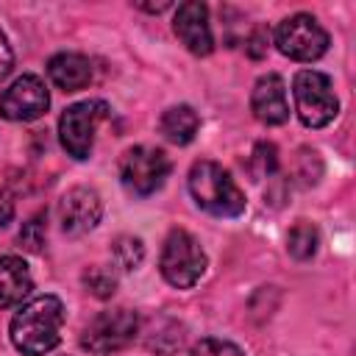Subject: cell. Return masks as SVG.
<instances>
[{"label": "cell", "mask_w": 356, "mask_h": 356, "mask_svg": "<svg viewBox=\"0 0 356 356\" xmlns=\"http://www.w3.org/2000/svg\"><path fill=\"white\" fill-rule=\"evenodd\" d=\"M189 192L197 209L214 217H236L245 211V195L217 161H195L189 170Z\"/></svg>", "instance_id": "7a4b0ae2"}, {"label": "cell", "mask_w": 356, "mask_h": 356, "mask_svg": "<svg viewBox=\"0 0 356 356\" xmlns=\"http://www.w3.org/2000/svg\"><path fill=\"white\" fill-rule=\"evenodd\" d=\"M108 114V106L103 100H81V103H72L70 108H64L61 120H58V139H61V147L83 161L89 159L92 153V145H95V131H97V122Z\"/></svg>", "instance_id": "52a82bcc"}, {"label": "cell", "mask_w": 356, "mask_h": 356, "mask_svg": "<svg viewBox=\"0 0 356 356\" xmlns=\"http://www.w3.org/2000/svg\"><path fill=\"white\" fill-rule=\"evenodd\" d=\"M286 250L292 259L298 261H306L314 256L317 250V228L306 220H298L292 228H289V236H286Z\"/></svg>", "instance_id": "e0dca14e"}, {"label": "cell", "mask_w": 356, "mask_h": 356, "mask_svg": "<svg viewBox=\"0 0 356 356\" xmlns=\"http://www.w3.org/2000/svg\"><path fill=\"white\" fill-rule=\"evenodd\" d=\"M19 245L31 253H42L44 250V239H47V225H44V211L33 214L28 222H22L19 228Z\"/></svg>", "instance_id": "44dd1931"}, {"label": "cell", "mask_w": 356, "mask_h": 356, "mask_svg": "<svg viewBox=\"0 0 356 356\" xmlns=\"http://www.w3.org/2000/svg\"><path fill=\"white\" fill-rule=\"evenodd\" d=\"M189 356H245V353H242L234 342H228V339L206 337V339H200V342L192 348Z\"/></svg>", "instance_id": "7402d4cb"}, {"label": "cell", "mask_w": 356, "mask_h": 356, "mask_svg": "<svg viewBox=\"0 0 356 356\" xmlns=\"http://www.w3.org/2000/svg\"><path fill=\"white\" fill-rule=\"evenodd\" d=\"M267 39H270L267 28H256V31L248 36V42H245L248 56H250V58H261V56L267 53Z\"/></svg>", "instance_id": "603a6c76"}, {"label": "cell", "mask_w": 356, "mask_h": 356, "mask_svg": "<svg viewBox=\"0 0 356 356\" xmlns=\"http://www.w3.org/2000/svg\"><path fill=\"white\" fill-rule=\"evenodd\" d=\"M142 342L147 350L159 353V356H170L184 345V325L172 317H150L142 328Z\"/></svg>", "instance_id": "9a60e30c"}, {"label": "cell", "mask_w": 356, "mask_h": 356, "mask_svg": "<svg viewBox=\"0 0 356 356\" xmlns=\"http://www.w3.org/2000/svg\"><path fill=\"white\" fill-rule=\"evenodd\" d=\"M111 256H114V261H117L120 270L131 273V270H136V267L142 264V259H145V245H142V239H136V236H117L114 245H111Z\"/></svg>", "instance_id": "ac0fdd59"}, {"label": "cell", "mask_w": 356, "mask_h": 356, "mask_svg": "<svg viewBox=\"0 0 356 356\" xmlns=\"http://www.w3.org/2000/svg\"><path fill=\"white\" fill-rule=\"evenodd\" d=\"M139 8H145V11H156V14H159V11H167V8H170V3H156V6H139Z\"/></svg>", "instance_id": "484cf974"}, {"label": "cell", "mask_w": 356, "mask_h": 356, "mask_svg": "<svg viewBox=\"0 0 356 356\" xmlns=\"http://www.w3.org/2000/svg\"><path fill=\"white\" fill-rule=\"evenodd\" d=\"M275 167H278V150H275V145H273V142H259V145L253 147L250 159H248L250 175H253L256 181H261V178L273 175Z\"/></svg>", "instance_id": "ffe728a7"}, {"label": "cell", "mask_w": 356, "mask_h": 356, "mask_svg": "<svg viewBox=\"0 0 356 356\" xmlns=\"http://www.w3.org/2000/svg\"><path fill=\"white\" fill-rule=\"evenodd\" d=\"M81 281H83L86 292H89V295H95V298H100V300L111 298V295H114V289H117V275H114L108 267H100V264L86 267V270H83V275H81Z\"/></svg>", "instance_id": "d6986e66"}, {"label": "cell", "mask_w": 356, "mask_h": 356, "mask_svg": "<svg viewBox=\"0 0 356 356\" xmlns=\"http://www.w3.org/2000/svg\"><path fill=\"white\" fill-rule=\"evenodd\" d=\"M275 47L292 61H314L328 50V33L312 14H292L275 28Z\"/></svg>", "instance_id": "ba28073f"}, {"label": "cell", "mask_w": 356, "mask_h": 356, "mask_svg": "<svg viewBox=\"0 0 356 356\" xmlns=\"http://www.w3.org/2000/svg\"><path fill=\"white\" fill-rule=\"evenodd\" d=\"M170 170H172V164H170L167 153L159 150V147H150V145L128 147L120 156V178H122V184L134 195H142V197H147L156 189H161L167 175H170Z\"/></svg>", "instance_id": "8992f818"}, {"label": "cell", "mask_w": 356, "mask_h": 356, "mask_svg": "<svg viewBox=\"0 0 356 356\" xmlns=\"http://www.w3.org/2000/svg\"><path fill=\"white\" fill-rule=\"evenodd\" d=\"M64 303L56 295H39L11 317V342L25 356H44L61 342Z\"/></svg>", "instance_id": "6da1fadb"}, {"label": "cell", "mask_w": 356, "mask_h": 356, "mask_svg": "<svg viewBox=\"0 0 356 356\" xmlns=\"http://www.w3.org/2000/svg\"><path fill=\"white\" fill-rule=\"evenodd\" d=\"M159 128H161V134H164L167 142H172V145H189L195 139L197 128H200V117H197V111L192 106L181 103V106H172V108H167L161 114Z\"/></svg>", "instance_id": "2e32d148"}, {"label": "cell", "mask_w": 356, "mask_h": 356, "mask_svg": "<svg viewBox=\"0 0 356 356\" xmlns=\"http://www.w3.org/2000/svg\"><path fill=\"white\" fill-rule=\"evenodd\" d=\"M159 270H161L167 284H172L178 289H189L206 273V253H203V248L197 245V239L189 231L172 228L167 234V239H164Z\"/></svg>", "instance_id": "3957f363"}, {"label": "cell", "mask_w": 356, "mask_h": 356, "mask_svg": "<svg viewBox=\"0 0 356 356\" xmlns=\"http://www.w3.org/2000/svg\"><path fill=\"white\" fill-rule=\"evenodd\" d=\"M139 334V317L131 309H108L100 312L81 334V348L95 356H108L122 350Z\"/></svg>", "instance_id": "5b68a950"}, {"label": "cell", "mask_w": 356, "mask_h": 356, "mask_svg": "<svg viewBox=\"0 0 356 356\" xmlns=\"http://www.w3.org/2000/svg\"><path fill=\"white\" fill-rule=\"evenodd\" d=\"M172 31L181 39V44L192 56H209L214 50V36L209 25V8L197 0H186L175 8L172 17Z\"/></svg>", "instance_id": "8fae6325"}, {"label": "cell", "mask_w": 356, "mask_h": 356, "mask_svg": "<svg viewBox=\"0 0 356 356\" xmlns=\"http://www.w3.org/2000/svg\"><path fill=\"white\" fill-rule=\"evenodd\" d=\"M250 111L264 125H281L289 120V103H286V86L281 75L267 72L256 81L250 95Z\"/></svg>", "instance_id": "7c38bea8"}, {"label": "cell", "mask_w": 356, "mask_h": 356, "mask_svg": "<svg viewBox=\"0 0 356 356\" xmlns=\"http://www.w3.org/2000/svg\"><path fill=\"white\" fill-rule=\"evenodd\" d=\"M14 217V200L8 192H0V225H8Z\"/></svg>", "instance_id": "d4e9b609"}, {"label": "cell", "mask_w": 356, "mask_h": 356, "mask_svg": "<svg viewBox=\"0 0 356 356\" xmlns=\"http://www.w3.org/2000/svg\"><path fill=\"white\" fill-rule=\"evenodd\" d=\"M50 106V95L39 75H19L8 89L0 95V117L11 122H31L39 120Z\"/></svg>", "instance_id": "9c48e42d"}, {"label": "cell", "mask_w": 356, "mask_h": 356, "mask_svg": "<svg viewBox=\"0 0 356 356\" xmlns=\"http://www.w3.org/2000/svg\"><path fill=\"white\" fill-rule=\"evenodd\" d=\"M292 95H295V111L306 128H323L339 111L334 83L325 72L300 70L292 81Z\"/></svg>", "instance_id": "277c9868"}, {"label": "cell", "mask_w": 356, "mask_h": 356, "mask_svg": "<svg viewBox=\"0 0 356 356\" xmlns=\"http://www.w3.org/2000/svg\"><path fill=\"white\" fill-rule=\"evenodd\" d=\"M100 214H103L100 195L89 186H72L58 200V222L61 231L70 236H81L92 231L100 222Z\"/></svg>", "instance_id": "30bf717a"}, {"label": "cell", "mask_w": 356, "mask_h": 356, "mask_svg": "<svg viewBox=\"0 0 356 356\" xmlns=\"http://www.w3.org/2000/svg\"><path fill=\"white\" fill-rule=\"evenodd\" d=\"M50 81L64 92H78L92 81V64L81 53H56L47 61Z\"/></svg>", "instance_id": "5bb4252c"}, {"label": "cell", "mask_w": 356, "mask_h": 356, "mask_svg": "<svg viewBox=\"0 0 356 356\" xmlns=\"http://www.w3.org/2000/svg\"><path fill=\"white\" fill-rule=\"evenodd\" d=\"M33 289L28 264L19 256H0V309L19 306Z\"/></svg>", "instance_id": "4fadbf2b"}, {"label": "cell", "mask_w": 356, "mask_h": 356, "mask_svg": "<svg viewBox=\"0 0 356 356\" xmlns=\"http://www.w3.org/2000/svg\"><path fill=\"white\" fill-rule=\"evenodd\" d=\"M14 67V53H11V44L6 39V33L0 31V78H6Z\"/></svg>", "instance_id": "cb8c5ba5"}]
</instances>
